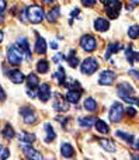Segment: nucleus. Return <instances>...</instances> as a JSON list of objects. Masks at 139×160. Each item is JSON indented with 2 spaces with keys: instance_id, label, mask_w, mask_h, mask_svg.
Returning a JSON list of instances; mask_svg holds the SVG:
<instances>
[{
  "instance_id": "1",
  "label": "nucleus",
  "mask_w": 139,
  "mask_h": 160,
  "mask_svg": "<svg viewBox=\"0 0 139 160\" xmlns=\"http://www.w3.org/2000/svg\"><path fill=\"white\" fill-rule=\"evenodd\" d=\"M25 14H27L28 21L32 22V24H39V22H42V20H44V17H45L44 8L37 4L28 6V7L25 8Z\"/></svg>"
},
{
  "instance_id": "2",
  "label": "nucleus",
  "mask_w": 139,
  "mask_h": 160,
  "mask_svg": "<svg viewBox=\"0 0 139 160\" xmlns=\"http://www.w3.org/2000/svg\"><path fill=\"white\" fill-rule=\"evenodd\" d=\"M117 91H118V96L125 102H128V104H137V100L134 97H131L134 94V88H132L131 84H128V83H120Z\"/></svg>"
},
{
  "instance_id": "3",
  "label": "nucleus",
  "mask_w": 139,
  "mask_h": 160,
  "mask_svg": "<svg viewBox=\"0 0 139 160\" xmlns=\"http://www.w3.org/2000/svg\"><path fill=\"white\" fill-rule=\"evenodd\" d=\"M22 51L20 49L17 45H10L7 48V61L10 65L13 66H18L20 63L22 62Z\"/></svg>"
},
{
  "instance_id": "4",
  "label": "nucleus",
  "mask_w": 139,
  "mask_h": 160,
  "mask_svg": "<svg viewBox=\"0 0 139 160\" xmlns=\"http://www.w3.org/2000/svg\"><path fill=\"white\" fill-rule=\"evenodd\" d=\"M98 66H100V63H98V61L96 58H86L83 62H82L80 69H82V73H83V75L90 76V75L97 72Z\"/></svg>"
},
{
  "instance_id": "5",
  "label": "nucleus",
  "mask_w": 139,
  "mask_h": 160,
  "mask_svg": "<svg viewBox=\"0 0 139 160\" xmlns=\"http://www.w3.org/2000/svg\"><path fill=\"white\" fill-rule=\"evenodd\" d=\"M121 8H122V3H121L120 0H110V2L107 3L106 13L110 18L115 20V18H118V16H120Z\"/></svg>"
},
{
  "instance_id": "6",
  "label": "nucleus",
  "mask_w": 139,
  "mask_h": 160,
  "mask_svg": "<svg viewBox=\"0 0 139 160\" xmlns=\"http://www.w3.org/2000/svg\"><path fill=\"white\" fill-rule=\"evenodd\" d=\"M80 47L86 52H93L97 48V39L93 35H90V34H86V35H83L80 38Z\"/></svg>"
},
{
  "instance_id": "7",
  "label": "nucleus",
  "mask_w": 139,
  "mask_h": 160,
  "mask_svg": "<svg viewBox=\"0 0 139 160\" xmlns=\"http://www.w3.org/2000/svg\"><path fill=\"white\" fill-rule=\"evenodd\" d=\"M124 110L125 108L122 107L121 102H114L110 108V112H108V118L111 119L112 122H120L124 117Z\"/></svg>"
},
{
  "instance_id": "8",
  "label": "nucleus",
  "mask_w": 139,
  "mask_h": 160,
  "mask_svg": "<svg viewBox=\"0 0 139 160\" xmlns=\"http://www.w3.org/2000/svg\"><path fill=\"white\" fill-rule=\"evenodd\" d=\"M20 114H21L22 119L27 125H31V124H35L37 122V114L32 108L30 107H21L20 108Z\"/></svg>"
},
{
  "instance_id": "9",
  "label": "nucleus",
  "mask_w": 139,
  "mask_h": 160,
  "mask_svg": "<svg viewBox=\"0 0 139 160\" xmlns=\"http://www.w3.org/2000/svg\"><path fill=\"white\" fill-rule=\"evenodd\" d=\"M115 78H117V75H115L112 70H104V72H101V75L98 76V84L100 86H110L114 83Z\"/></svg>"
},
{
  "instance_id": "10",
  "label": "nucleus",
  "mask_w": 139,
  "mask_h": 160,
  "mask_svg": "<svg viewBox=\"0 0 139 160\" xmlns=\"http://www.w3.org/2000/svg\"><path fill=\"white\" fill-rule=\"evenodd\" d=\"M52 108L53 110H56V111H59V112H65V111L69 110V105H67L66 98H63L61 94L56 93L55 94V100H53V104H52Z\"/></svg>"
},
{
  "instance_id": "11",
  "label": "nucleus",
  "mask_w": 139,
  "mask_h": 160,
  "mask_svg": "<svg viewBox=\"0 0 139 160\" xmlns=\"http://www.w3.org/2000/svg\"><path fill=\"white\" fill-rule=\"evenodd\" d=\"M17 47L20 48V49L22 51V53L25 55V61L27 62H30L31 61V49H30V44H28V41H27V38H24V37H21V38H18L17 39Z\"/></svg>"
},
{
  "instance_id": "12",
  "label": "nucleus",
  "mask_w": 139,
  "mask_h": 160,
  "mask_svg": "<svg viewBox=\"0 0 139 160\" xmlns=\"http://www.w3.org/2000/svg\"><path fill=\"white\" fill-rule=\"evenodd\" d=\"M7 76L14 84H21L22 82L25 80V76L24 73L21 72L20 69H13V70H8L7 72Z\"/></svg>"
},
{
  "instance_id": "13",
  "label": "nucleus",
  "mask_w": 139,
  "mask_h": 160,
  "mask_svg": "<svg viewBox=\"0 0 139 160\" xmlns=\"http://www.w3.org/2000/svg\"><path fill=\"white\" fill-rule=\"evenodd\" d=\"M37 96H38V98L41 100L42 102H47L48 100L51 98V87L47 84V83L41 84L38 87V93H37Z\"/></svg>"
},
{
  "instance_id": "14",
  "label": "nucleus",
  "mask_w": 139,
  "mask_h": 160,
  "mask_svg": "<svg viewBox=\"0 0 139 160\" xmlns=\"http://www.w3.org/2000/svg\"><path fill=\"white\" fill-rule=\"evenodd\" d=\"M80 96H82L80 88H79V90H76V88H70V90L66 93L65 98H66V101L70 102V104H77L79 100H80Z\"/></svg>"
},
{
  "instance_id": "15",
  "label": "nucleus",
  "mask_w": 139,
  "mask_h": 160,
  "mask_svg": "<svg viewBox=\"0 0 139 160\" xmlns=\"http://www.w3.org/2000/svg\"><path fill=\"white\" fill-rule=\"evenodd\" d=\"M110 28V21L103 17H98V18L94 20V30L100 31V32H106L107 30Z\"/></svg>"
},
{
  "instance_id": "16",
  "label": "nucleus",
  "mask_w": 139,
  "mask_h": 160,
  "mask_svg": "<svg viewBox=\"0 0 139 160\" xmlns=\"http://www.w3.org/2000/svg\"><path fill=\"white\" fill-rule=\"evenodd\" d=\"M21 150L24 152V155L30 159H37V160L42 159L41 153H39L38 150H35L34 148H31V146H21Z\"/></svg>"
},
{
  "instance_id": "17",
  "label": "nucleus",
  "mask_w": 139,
  "mask_h": 160,
  "mask_svg": "<svg viewBox=\"0 0 139 160\" xmlns=\"http://www.w3.org/2000/svg\"><path fill=\"white\" fill-rule=\"evenodd\" d=\"M35 52L39 53V55H44V53H47V41H45L42 37H39V35H37Z\"/></svg>"
},
{
  "instance_id": "18",
  "label": "nucleus",
  "mask_w": 139,
  "mask_h": 160,
  "mask_svg": "<svg viewBox=\"0 0 139 160\" xmlns=\"http://www.w3.org/2000/svg\"><path fill=\"white\" fill-rule=\"evenodd\" d=\"M61 153L63 158L69 159V158H73V156H75V149H73V146L70 143H66V142H65V143L61 145Z\"/></svg>"
},
{
  "instance_id": "19",
  "label": "nucleus",
  "mask_w": 139,
  "mask_h": 160,
  "mask_svg": "<svg viewBox=\"0 0 139 160\" xmlns=\"http://www.w3.org/2000/svg\"><path fill=\"white\" fill-rule=\"evenodd\" d=\"M52 78L55 80H58V84L62 86V87H65V84H66V73H65L63 68L59 66V70L56 73H53Z\"/></svg>"
},
{
  "instance_id": "20",
  "label": "nucleus",
  "mask_w": 139,
  "mask_h": 160,
  "mask_svg": "<svg viewBox=\"0 0 139 160\" xmlns=\"http://www.w3.org/2000/svg\"><path fill=\"white\" fill-rule=\"evenodd\" d=\"M121 49H122V45H121L120 42H111V44L108 45V48H107L106 59H110V56L114 55V53H117V52H120Z\"/></svg>"
},
{
  "instance_id": "21",
  "label": "nucleus",
  "mask_w": 139,
  "mask_h": 160,
  "mask_svg": "<svg viewBox=\"0 0 139 160\" xmlns=\"http://www.w3.org/2000/svg\"><path fill=\"white\" fill-rule=\"evenodd\" d=\"M18 141L22 142V143L31 145L32 142H35V135H34V133H28V132H25V131H22V132H20V135H18Z\"/></svg>"
},
{
  "instance_id": "22",
  "label": "nucleus",
  "mask_w": 139,
  "mask_h": 160,
  "mask_svg": "<svg viewBox=\"0 0 139 160\" xmlns=\"http://www.w3.org/2000/svg\"><path fill=\"white\" fill-rule=\"evenodd\" d=\"M44 129H45V133H47V136H45V142L49 143V142H52L53 139L56 138V133H55V131H53V128H52L51 124H45Z\"/></svg>"
},
{
  "instance_id": "23",
  "label": "nucleus",
  "mask_w": 139,
  "mask_h": 160,
  "mask_svg": "<svg viewBox=\"0 0 139 160\" xmlns=\"http://www.w3.org/2000/svg\"><path fill=\"white\" fill-rule=\"evenodd\" d=\"M25 82H27L28 88H35L39 86V78L35 73H30V75L27 76V79H25Z\"/></svg>"
},
{
  "instance_id": "24",
  "label": "nucleus",
  "mask_w": 139,
  "mask_h": 160,
  "mask_svg": "<svg viewBox=\"0 0 139 160\" xmlns=\"http://www.w3.org/2000/svg\"><path fill=\"white\" fill-rule=\"evenodd\" d=\"M94 127H96V129H97L98 133H104V135H106V133L110 132V127L103 121V119H96Z\"/></svg>"
},
{
  "instance_id": "25",
  "label": "nucleus",
  "mask_w": 139,
  "mask_h": 160,
  "mask_svg": "<svg viewBox=\"0 0 139 160\" xmlns=\"http://www.w3.org/2000/svg\"><path fill=\"white\" fill-rule=\"evenodd\" d=\"M84 110L90 111V112L96 111L97 110V101H96L94 98H92V97H87V98L84 100Z\"/></svg>"
},
{
  "instance_id": "26",
  "label": "nucleus",
  "mask_w": 139,
  "mask_h": 160,
  "mask_svg": "<svg viewBox=\"0 0 139 160\" xmlns=\"http://www.w3.org/2000/svg\"><path fill=\"white\" fill-rule=\"evenodd\" d=\"M67 61V63H69V66L70 68H77L79 66V59H77V56H76V53H75V51H70V53L65 58Z\"/></svg>"
},
{
  "instance_id": "27",
  "label": "nucleus",
  "mask_w": 139,
  "mask_h": 160,
  "mask_svg": "<svg viewBox=\"0 0 139 160\" xmlns=\"http://www.w3.org/2000/svg\"><path fill=\"white\" fill-rule=\"evenodd\" d=\"M37 70H38V73H41V75L49 72V63H48V61H45V59L38 61V63H37Z\"/></svg>"
},
{
  "instance_id": "28",
  "label": "nucleus",
  "mask_w": 139,
  "mask_h": 160,
  "mask_svg": "<svg viewBox=\"0 0 139 160\" xmlns=\"http://www.w3.org/2000/svg\"><path fill=\"white\" fill-rule=\"evenodd\" d=\"M96 119H97V118H94V117H86V118H79V124H80V127H82V128H90V127H93V125H94Z\"/></svg>"
},
{
  "instance_id": "29",
  "label": "nucleus",
  "mask_w": 139,
  "mask_h": 160,
  "mask_svg": "<svg viewBox=\"0 0 139 160\" xmlns=\"http://www.w3.org/2000/svg\"><path fill=\"white\" fill-rule=\"evenodd\" d=\"M2 135H3L4 139H13L14 136H16V132H14V129H13L11 125H6L2 131Z\"/></svg>"
},
{
  "instance_id": "30",
  "label": "nucleus",
  "mask_w": 139,
  "mask_h": 160,
  "mask_svg": "<svg viewBox=\"0 0 139 160\" xmlns=\"http://www.w3.org/2000/svg\"><path fill=\"white\" fill-rule=\"evenodd\" d=\"M115 135H117L118 138L122 139L124 142H127V143H129V145L134 143V135H129V133H125V132H122V131H117V132H115Z\"/></svg>"
},
{
  "instance_id": "31",
  "label": "nucleus",
  "mask_w": 139,
  "mask_h": 160,
  "mask_svg": "<svg viewBox=\"0 0 139 160\" xmlns=\"http://www.w3.org/2000/svg\"><path fill=\"white\" fill-rule=\"evenodd\" d=\"M125 55H127V61H128L129 63H134L135 61H139V53H138V52H134L131 47L127 49Z\"/></svg>"
},
{
  "instance_id": "32",
  "label": "nucleus",
  "mask_w": 139,
  "mask_h": 160,
  "mask_svg": "<svg viewBox=\"0 0 139 160\" xmlns=\"http://www.w3.org/2000/svg\"><path fill=\"white\" fill-rule=\"evenodd\" d=\"M59 14H61V8L59 7H53L52 10L48 13V21L49 22H55L59 18Z\"/></svg>"
},
{
  "instance_id": "33",
  "label": "nucleus",
  "mask_w": 139,
  "mask_h": 160,
  "mask_svg": "<svg viewBox=\"0 0 139 160\" xmlns=\"http://www.w3.org/2000/svg\"><path fill=\"white\" fill-rule=\"evenodd\" d=\"M98 142H100V145L107 150V152H111V153L115 152V146H114V145H112L110 141H107V139H100Z\"/></svg>"
},
{
  "instance_id": "34",
  "label": "nucleus",
  "mask_w": 139,
  "mask_h": 160,
  "mask_svg": "<svg viewBox=\"0 0 139 160\" xmlns=\"http://www.w3.org/2000/svg\"><path fill=\"white\" fill-rule=\"evenodd\" d=\"M128 37L129 38H132V39L139 38V25H132V27H129Z\"/></svg>"
},
{
  "instance_id": "35",
  "label": "nucleus",
  "mask_w": 139,
  "mask_h": 160,
  "mask_svg": "<svg viewBox=\"0 0 139 160\" xmlns=\"http://www.w3.org/2000/svg\"><path fill=\"white\" fill-rule=\"evenodd\" d=\"M8 156H10V150H8L6 146L0 145V159H7Z\"/></svg>"
},
{
  "instance_id": "36",
  "label": "nucleus",
  "mask_w": 139,
  "mask_h": 160,
  "mask_svg": "<svg viewBox=\"0 0 139 160\" xmlns=\"http://www.w3.org/2000/svg\"><path fill=\"white\" fill-rule=\"evenodd\" d=\"M6 7H7V2L6 0H0V20H3V17H4Z\"/></svg>"
},
{
  "instance_id": "37",
  "label": "nucleus",
  "mask_w": 139,
  "mask_h": 160,
  "mask_svg": "<svg viewBox=\"0 0 139 160\" xmlns=\"http://www.w3.org/2000/svg\"><path fill=\"white\" fill-rule=\"evenodd\" d=\"M96 2H97V0H82V4H83L84 7H93V6L96 4Z\"/></svg>"
},
{
  "instance_id": "38",
  "label": "nucleus",
  "mask_w": 139,
  "mask_h": 160,
  "mask_svg": "<svg viewBox=\"0 0 139 160\" xmlns=\"http://www.w3.org/2000/svg\"><path fill=\"white\" fill-rule=\"evenodd\" d=\"M127 114H128V117H135V115H137V111H135V108L128 107V108H127Z\"/></svg>"
},
{
  "instance_id": "39",
  "label": "nucleus",
  "mask_w": 139,
  "mask_h": 160,
  "mask_svg": "<svg viewBox=\"0 0 139 160\" xmlns=\"http://www.w3.org/2000/svg\"><path fill=\"white\" fill-rule=\"evenodd\" d=\"M129 75H131L132 78H134V79H137L138 82H139V72H138V70H135V69H131V70H129Z\"/></svg>"
},
{
  "instance_id": "40",
  "label": "nucleus",
  "mask_w": 139,
  "mask_h": 160,
  "mask_svg": "<svg viewBox=\"0 0 139 160\" xmlns=\"http://www.w3.org/2000/svg\"><path fill=\"white\" fill-rule=\"evenodd\" d=\"M62 58H63V59H65V55H62V53H59V52H58V53H56V55H55V56H53V62H55V63H58V62H59V61H61V59H62Z\"/></svg>"
},
{
  "instance_id": "41",
  "label": "nucleus",
  "mask_w": 139,
  "mask_h": 160,
  "mask_svg": "<svg viewBox=\"0 0 139 160\" xmlns=\"http://www.w3.org/2000/svg\"><path fill=\"white\" fill-rule=\"evenodd\" d=\"M6 100V91L3 90V87L0 86V101H4Z\"/></svg>"
},
{
  "instance_id": "42",
  "label": "nucleus",
  "mask_w": 139,
  "mask_h": 160,
  "mask_svg": "<svg viewBox=\"0 0 139 160\" xmlns=\"http://www.w3.org/2000/svg\"><path fill=\"white\" fill-rule=\"evenodd\" d=\"M27 94L31 97V98H32V97L35 96V94H34V91H32V88H28V90H27Z\"/></svg>"
},
{
  "instance_id": "43",
  "label": "nucleus",
  "mask_w": 139,
  "mask_h": 160,
  "mask_svg": "<svg viewBox=\"0 0 139 160\" xmlns=\"http://www.w3.org/2000/svg\"><path fill=\"white\" fill-rule=\"evenodd\" d=\"M41 2L45 4H52V3H55V0H41Z\"/></svg>"
},
{
  "instance_id": "44",
  "label": "nucleus",
  "mask_w": 139,
  "mask_h": 160,
  "mask_svg": "<svg viewBox=\"0 0 139 160\" xmlns=\"http://www.w3.org/2000/svg\"><path fill=\"white\" fill-rule=\"evenodd\" d=\"M51 48H52V49H58V44H56V42H51Z\"/></svg>"
},
{
  "instance_id": "45",
  "label": "nucleus",
  "mask_w": 139,
  "mask_h": 160,
  "mask_svg": "<svg viewBox=\"0 0 139 160\" xmlns=\"http://www.w3.org/2000/svg\"><path fill=\"white\" fill-rule=\"evenodd\" d=\"M134 149L139 150V139H138V141H137V142H135V143H134Z\"/></svg>"
},
{
  "instance_id": "46",
  "label": "nucleus",
  "mask_w": 139,
  "mask_h": 160,
  "mask_svg": "<svg viewBox=\"0 0 139 160\" xmlns=\"http://www.w3.org/2000/svg\"><path fill=\"white\" fill-rule=\"evenodd\" d=\"M3 37H4V34H3V31L0 30V44H2V41H3Z\"/></svg>"
},
{
  "instance_id": "47",
  "label": "nucleus",
  "mask_w": 139,
  "mask_h": 160,
  "mask_svg": "<svg viewBox=\"0 0 139 160\" xmlns=\"http://www.w3.org/2000/svg\"><path fill=\"white\" fill-rule=\"evenodd\" d=\"M132 4H139V0H129Z\"/></svg>"
},
{
  "instance_id": "48",
  "label": "nucleus",
  "mask_w": 139,
  "mask_h": 160,
  "mask_svg": "<svg viewBox=\"0 0 139 160\" xmlns=\"http://www.w3.org/2000/svg\"><path fill=\"white\" fill-rule=\"evenodd\" d=\"M100 2H101V3H103V4H107V3H108V2H110V0H100Z\"/></svg>"
},
{
  "instance_id": "49",
  "label": "nucleus",
  "mask_w": 139,
  "mask_h": 160,
  "mask_svg": "<svg viewBox=\"0 0 139 160\" xmlns=\"http://www.w3.org/2000/svg\"><path fill=\"white\" fill-rule=\"evenodd\" d=\"M137 104H138V105H139V98H138V100H137Z\"/></svg>"
}]
</instances>
